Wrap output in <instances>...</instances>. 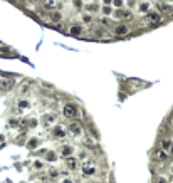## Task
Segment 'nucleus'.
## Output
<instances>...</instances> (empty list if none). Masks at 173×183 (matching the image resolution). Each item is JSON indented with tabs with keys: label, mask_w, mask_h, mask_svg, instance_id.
Segmentation results:
<instances>
[{
	"label": "nucleus",
	"mask_w": 173,
	"mask_h": 183,
	"mask_svg": "<svg viewBox=\"0 0 173 183\" xmlns=\"http://www.w3.org/2000/svg\"><path fill=\"white\" fill-rule=\"evenodd\" d=\"M62 116L69 121H74V119L79 116V108H77L74 103H66L62 106Z\"/></svg>",
	"instance_id": "nucleus-1"
},
{
	"label": "nucleus",
	"mask_w": 173,
	"mask_h": 183,
	"mask_svg": "<svg viewBox=\"0 0 173 183\" xmlns=\"http://www.w3.org/2000/svg\"><path fill=\"white\" fill-rule=\"evenodd\" d=\"M83 123L81 121H77V119H74V121H69V124H67V133L69 134H72L74 138H79V136H83Z\"/></svg>",
	"instance_id": "nucleus-2"
},
{
	"label": "nucleus",
	"mask_w": 173,
	"mask_h": 183,
	"mask_svg": "<svg viewBox=\"0 0 173 183\" xmlns=\"http://www.w3.org/2000/svg\"><path fill=\"white\" fill-rule=\"evenodd\" d=\"M97 173V165L94 161H84L83 163V175H86V176H94Z\"/></svg>",
	"instance_id": "nucleus-3"
},
{
	"label": "nucleus",
	"mask_w": 173,
	"mask_h": 183,
	"mask_svg": "<svg viewBox=\"0 0 173 183\" xmlns=\"http://www.w3.org/2000/svg\"><path fill=\"white\" fill-rule=\"evenodd\" d=\"M15 87V81L10 77H0V93H8Z\"/></svg>",
	"instance_id": "nucleus-4"
},
{
	"label": "nucleus",
	"mask_w": 173,
	"mask_h": 183,
	"mask_svg": "<svg viewBox=\"0 0 173 183\" xmlns=\"http://www.w3.org/2000/svg\"><path fill=\"white\" fill-rule=\"evenodd\" d=\"M56 121H57V116H56V113H46V114L42 116V126H44V128L56 126Z\"/></svg>",
	"instance_id": "nucleus-5"
},
{
	"label": "nucleus",
	"mask_w": 173,
	"mask_h": 183,
	"mask_svg": "<svg viewBox=\"0 0 173 183\" xmlns=\"http://www.w3.org/2000/svg\"><path fill=\"white\" fill-rule=\"evenodd\" d=\"M113 34H114L116 37H124L130 34V27H128L126 24H118L114 27V30H113Z\"/></svg>",
	"instance_id": "nucleus-6"
},
{
	"label": "nucleus",
	"mask_w": 173,
	"mask_h": 183,
	"mask_svg": "<svg viewBox=\"0 0 173 183\" xmlns=\"http://www.w3.org/2000/svg\"><path fill=\"white\" fill-rule=\"evenodd\" d=\"M146 22H148V24H151V25L160 24V22H161V15H160V12L150 10V12L146 14Z\"/></svg>",
	"instance_id": "nucleus-7"
},
{
	"label": "nucleus",
	"mask_w": 173,
	"mask_h": 183,
	"mask_svg": "<svg viewBox=\"0 0 173 183\" xmlns=\"http://www.w3.org/2000/svg\"><path fill=\"white\" fill-rule=\"evenodd\" d=\"M67 32L71 34V36H74V37H81V36H84V27L79 25V24H72V25H69Z\"/></svg>",
	"instance_id": "nucleus-8"
},
{
	"label": "nucleus",
	"mask_w": 173,
	"mask_h": 183,
	"mask_svg": "<svg viewBox=\"0 0 173 183\" xmlns=\"http://www.w3.org/2000/svg\"><path fill=\"white\" fill-rule=\"evenodd\" d=\"M72 153H74V146L72 144H62L59 148V154H61L62 158H71Z\"/></svg>",
	"instance_id": "nucleus-9"
},
{
	"label": "nucleus",
	"mask_w": 173,
	"mask_h": 183,
	"mask_svg": "<svg viewBox=\"0 0 173 183\" xmlns=\"http://www.w3.org/2000/svg\"><path fill=\"white\" fill-rule=\"evenodd\" d=\"M52 136H54L56 140H62V138L67 136V129H64L62 126L56 124V126H54V129H52Z\"/></svg>",
	"instance_id": "nucleus-10"
},
{
	"label": "nucleus",
	"mask_w": 173,
	"mask_h": 183,
	"mask_svg": "<svg viewBox=\"0 0 173 183\" xmlns=\"http://www.w3.org/2000/svg\"><path fill=\"white\" fill-rule=\"evenodd\" d=\"M62 19H64V14H62L61 10H54V12H51V14H49V22H52L54 25L61 24Z\"/></svg>",
	"instance_id": "nucleus-11"
},
{
	"label": "nucleus",
	"mask_w": 173,
	"mask_h": 183,
	"mask_svg": "<svg viewBox=\"0 0 173 183\" xmlns=\"http://www.w3.org/2000/svg\"><path fill=\"white\" fill-rule=\"evenodd\" d=\"M59 0H44L42 2V7L46 8V10H49V12H54V10H57L59 8Z\"/></svg>",
	"instance_id": "nucleus-12"
},
{
	"label": "nucleus",
	"mask_w": 173,
	"mask_h": 183,
	"mask_svg": "<svg viewBox=\"0 0 173 183\" xmlns=\"http://www.w3.org/2000/svg\"><path fill=\"white\" fill-rule=\"evenodd\" d=\"M30 89H32V84H30L29 81H24V83L19 86V94H20V96H27V94L30 93Z\"/></svg>",
	"instance_id": "nucleus-13"
},
{
	"label": "nucleus",
	"mask_w": 173,
	"mask_h": 183,
	"mask_svg": "<svg viewBox=\"0 0 173 183\" xmlns=\"http://www.w3.org/2000/svg\"><path fill=\"white\" fill-rule=\"evenodd\" d=\"M77 166H79V163H77V160L74 158V156H71V158H66V168H67L69 171H76Z\"/></svg>",
	"instance_id": "nucleus-14"
},
{
	"label": "nucleus",
	"mask_w": 173,
	"mask_h": 183,
	"mask_svg": "<svg viewBox=\"0 0 173 183\" xmlns=\"http://www.w3.org/2000/svg\"><path fill=\"white\" fill-rule=\"evenodd\" d=\"M30 101L29 99H25V97H22V99H19L17 101V108H19V111H29L30 109Z\"/></svg>",
	"instance_id": "nucleus-15"
},
{
	"label": "nucleus",
	"mask_w": 173,
	"mask_h": 183,
	"mask_svg": "<svg viewBox=\"0 0 173 183\" xmlns=\"http://www.w3.org/2000/svg\"><path fill=\"white\" fill-rule=\"evenodd\" d=\"M155 160H156V161H166V160H168V151L156 150L155 151Z\"/></svg>",
	"instance_id": "nucleus-16"
},
{
	"label": "nucleus",
	"mask_w": 173,
	"mask_h": 183,
	"mask_svg": "<svg viewBox=\"0 0 173 183\" xmlns=\"http://www.w3.org/2000/svg\"><path fill=\"white\" fill-rule=\"evenodd\" d=\"M150 8H151V4H150L148 0H144V2H141V4L138 5V12H141V14H148Z\"/></svg>",
	"instance_id": "nucleus-17"
},
{
	"label": "nucleus",
	"mask_w": 173,
	"mask_h": 183,
	"mask_svg": "<svg viewBox=\"0 0 173 183\" xmlns=\"http://www.w3.org/2000/svg\"><path fill=\"white\" fill-rule=\"evenodd\" d=\"M83 143L86 144V146H93V148H96L97 140H96V138H93V136H84V138H83Z\"/></svg>",
	"instance_id": "nucleus-18"
},
{
	"label": "nucleus",
	"mask_w": 173,
	"mask_h": 183,
	"mask_svg": "<svg viewBox=\"0 0 173 183\" xmlns=\"http://www.w3.org/2000/svg\"><path fill=\"white\" fill-rule=\"evenodd\" d=\"M81 20H83V24H86V25H91L93 24V14H87V12H84L83 15H81Z\"/></svg>",
	"instance_id": "nucleus-19"
},
{
	"label": "nucleus",
	"mask_w": 173,
	"mask_h": 183,
	"mask_svg": "<svg viewBox=\"0 0 173 183\" xmlns=\"http://www.w3.org/2000/svg\"><path fill=\"white\" fill-rule=\"evenodd\" d=\"M8 128H12V129H19V128H20V119H17V118H10V119H8Z\"/></svg>",
	"instance_id": "nucleus-20"
},
{
	"label": "nucleus",
	"mask_w": 173,
	"mask_h": 183,
	"mask_svg": "<svg viewBox=\"0 0 173 183\" xmlns=\"http://www.w3.org/2000/svg\"><path fill=\"white\" fill-rule=\"evenodd\" d=\"M97 8H99V5H97V4H94V2H93V4H87V5H86L87 14H91V12H97Z\"/></svg>",
	"instance_id": "nucleus-21"
},
{
	"label": "nucleus",
	"mask_w": 173,
	"mask_h": 183,
	"mask_svg": "<svg viewBox=\"0 0 173 183\" xmlns=\"http://www.w3.org/2000/svg\"><path fill=\"white\" fill-rule=\"evenodd\" d=\"M37 119L36 118H30V119H27V126H29V128H37Z\"/></svg>",
	"instance_id": "nucleus-22"
},
{
	"label": "nucleus",
	"mask_w": 173,
	"mask_h": 183,
	"mask_svg": "<svg viewBox=\"0 0 173 183\" xmlns=\"http://www.w3.org/2000/svg\"><path fill=\"white\" fill-rule=\"evenodd\" d=\"M49 176H51V178H57V176H59V171H57L56 168H51V170H49Z\"/></svg>",
	"instance_id": "nucleus-23"
},
{
	"label": "nucleus",
	"mask_w": 173,
	"mask_h": 183,
	"mask_svg": "<svg viewBox=\"0 0 173 183\" xmlns=\"http://www.w3.org/2000/svg\"><path fill=\"white\" fill-rule=\"evenodd\" d=\"M56 158H57V156H56V153H52V151L46 154V160H47V161H54Z\"/></svg>",
	"instance_id": "nucleus-24"
},
{
	"label": "nucleus",
	"mask_w": 173,
	"mask_h": 183,
	"mask_svg": "<svg viewBox=\"0 0 173 183\" xmlns=\"http://www.w3.org/2000/svg\"><path fill=\"white\" fill-rule=\"evenodd\" d=\"M158 7H160V10H165V12L171 10V5H168V4H160Z\"/></svg>",
	"instance_id": "nucleus-25"
},
{
	"label": "nucleus",
	"mask_w": 173,
	"mask_h": 183,
	"mask_svg": "<svg viewBox=\"0 0 173 183\" xmlns=\"http://www.w3.org/2000/svg\"><path fill=\"white\" fill-rule=\"evenodd\" d=\"M99 24H101L103 27H108V25H109V20H108L106 17H99Z\"/></svg>",
	"instance_id": "nucleus-26"
},
{
	"label": "nucleus",
	"mask_w": 173,
	"mask_h": 183,
	"mask_svg": "<svg viewBox=\"0 0 173 183\" xmlns=\"http://www.w3.org/2000/svg\"><path fill=\"white\" fill-rule=\"evenodd\" d=\"M37 143H39V140H36V138H34V140H30L29 143H27V148H36Z\"/></svg>",
	"instance_id": "nucleus-27"
},
{
	"label": "nucleus",
	"mask_w": 173,
	"mask_h": 183,
	"mask_svg": "<svg viewBox=\"0 0 173 183\" xmlns=\"http://www.w3.org/2000/svg\"><path fill=\"white\" fill-rule=\"evenodd\" d=\"M123 19H124V20H131V19H133V15H131V12L124 10V12H123Z\"/></svg>",
	"instance_id": "nucleus-28"
},
{
	"label": "nucleus",
	"mask_w": 173,
	"mask_h": 183,
	"mask_svg": "<svg viewBox=\"0 0 173 183\" xmlns=\"http://www.w3.org/2000/svg\"><path fill=\"white\" fill-rule=\"evenodd\" d=\"M109 14H111V7H109V5H104V7H103V15L106 17V15H109Z\"/></svg>",
	"instance_id": "nucleus-29"
},
{
	"label": "nucleus",
	"mask_w": 173,
	"mask_h": 183,
	"mask_svg": "<svg viewBox=\"0 0 173 183\" xmlns=\"http://www.w3.org/2000/svg\"><path fill=\"white\" fill-rule=\"evenodd\" d=\"M155 183H168V178H165V176H158V178L155 180Z\"/></svg>",
	"instance_id": "nucleus-30"
},
{
	"label": "nucleus",
	"mask_w": 173,
	"mask_h": 183,
	"mask_svg": "<svg viewBox=\"0 0 173 183\" xmlns=\"http://www.w3.org/2000/svg\"><path fill=\"white\" fill-rule=\"evenodd\" d=\"M161 146H163V150L166 151L168 148H171V144H170V141H166V140H165V141H161Z\"/></svg>",
	"instance_id": "nucleus-31"
},
{
	"label": "nucleus",
	"mask_w": 173,
	"mask_h": 183,
	"mask_svg": "<svg viewBox=\"0 0 173 183\" xmlns=\"http://www.w3.org/2000/svg\"><path fill=\"white\" fill-rule=\"evenodd\" d=\"M40 87H44V89H47V91H54V87L49 86L47 83H42V84H40Z\"/></svg>",
	"instance_id": "nucleus-32"
},
{
	"label": "nucleus",
	"mask_w": 173,
	"mask_h": 183,
	"mask_svg": "<svg viewBox=\"0 0 173 183\" xmlns=\"http://www.w3.org/2000/svg\"><path fill=\"white\" fill-rule=\"evenodd\" d=\"M74 7H76V8H83V0H74Z\"/></svg>",
	"instance_id": "nucleus-33"
},
{
	"label": "nucleus",
	"mask_w": 173,
	"mask_h": 183,
	"mask_svg": "<svg viewBox=\"0 0 173 183\" xmlns=\"http://www.w3.org/2000/svg\"><path fill=\"white\" fill-rule=\"evenodd\" d=\"M34 166H36V168H37V170H40V168H42V166H44V165H42V161H39V160H37V161H36V163H34Z\"/></svg>",
	"instance_id": "nucleus-34"
},
{
	"label": "nucleus",
	"mask_w": 173,
	"mask_h": 183,
	"mask_svg": "<svg viewBox=\"0 0 173 183\" xmlns=\"http://www.w3.org/2000/svg\"><path fill=\"white\" fill-rule=\"evenodd\" d=\"M54 27H56V29H57V30H61V32H64V25H62V24H57V25H54Z\"/></svg>",
	"instance_id": "nucleus-35"
},
{
	"label": "nucleus",
	"mask_w": 173,
	"mask_h": 183,
	"mask_svg": "<svg viewBox=\"0 0 173 183\" xmlns=\"http://www.w3.org/2000/svg\"><path fill=\"white\" fill-rule=\"evenodd\" d=\"M79 158H81V160H86V158H87V154L84 153V151H81V153H79Z\"/></svg>",
	"instance_id": "nucleus-36"
},
{
	"label": "nucleus",
	"mask_w": 173,
	"mask_h": 183,
	"mask_svg": "<svg viewBox=\"0 0 173 183\" xmlns=\"http://www.w3.org/2000/svg\"><path fill=\"white\" fill-rule=\"evenodd\" d=\"M114 5H116V7H121V5H123V0H114Z\"/></svg>",
	"instance_id": "nucleus-37"
},
{
	"label": "nucleus",
	"mask_w": 173,
	"mask_h": 183,
	"mask_svg": "<svg viewBox=\"0 0 173 183\" xmlns=\"http://www.w3.org/2000/svg\"><path fill=\"white\" fill-rule=\"evenodd\" d=\"M5 141V134H0V143H4Z\"/></svg>",
	"instance_id": "nucleus-38"
},
{
	"label": "nucleus",
	"mask_w": 173,
	"mask_h": 183,
	"mask_svg": "<svg viewBox=\"0 0 173 183\" xmlns=\"http://www.w3.org/2000/svg\"><path fill=\"white\" fill-rule=\"evenodd\" d=\"M168 183H173V175H170V176H168Z\"/></svg>",
	"instance_id": "nucleus-39"
},
{
	"label": "nucleus",
	"mask_w": 173,
	"mask_h": 183,
	"mask_svg": "<svg viewBox=\"0 0 173 183\" xmlns=\"http://www.w3.org/2000/svg\"><path fill=\"white\" fill-rule=\"evenodd\" d=\"M61 183H72V181H71V178H69V180H62Z\"/></svg>",
	"instance_id": "nucleus-40"
},
{
	"label": "nucleus",
	"mask_w": 173,
	"mask_h": 183,
	"mask_svg": "<svg viewBox=\"0 0 173 183\" xmlns=\"http://www.w3.org/2000/svg\"><path fill=\"white\" fill-rule=\"evenodd\" d=\"M32 4H39V2H42V0H30Z\"/></svg>",
	"instance_id": "nucleus-41"
},
{
	"label": "nucleus",
	"mask_w": 173,
	"mask_h": 183,
	"mask_svg": "<svg viewBox=\"0 0 173 183\" xmlns=\"http://www.w3.org/2000/svg\"><path fill=\"white\" fill-rule=\"evenodd\" d=\"M103 2H104V5H109V2H111V0H103Z\"/></svg>",
	"instance_id": "nucleus-42"
},
{
	"label": "nucleus",
	"mask_w": 173,
	"mask_h": 183,
	"mask_svg": "<svg viewBox=\"0 0 173 183\" xmlns=\"http://www.w3.org/2000/svg\"><path fill=\"white\" fill-rule=\"evenodd\" d=\"M8 2H12V4H17L19 0H8Z\"/></svg>",
	"instance_id": "nucleus-43"
},
{
	"label": "nucleus",
	"mask_w": 173,
	"mask_h": 183,
	"mask_svg": "<svg viewBox=\"0 0 173 183\" xmlns=\"http://www.w3.org/2000/svg\"><path fill=\"white\" fill-rule=\"evenodd\" d=\"M171 153H173V148H171Z\"/></svg>",
	"instance_id": "nucleus-44"
},
{
	"label": "nucleus",
	"mask_w": 173,
	"mask_h": 183,
	"mask_svg": "<svg viewBox=\"0 0 173 183\" xmlns=\"http://www.w3.org/2000/svg\"><path fill=\"white\" fill-rule=\"evenodd\" d=\"M170 2H173V0H170Z\"/></svg>",
	"instance_id": "nucleus-45"
}]
</instances>
